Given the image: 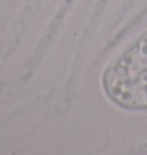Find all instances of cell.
Here are the masks:
<instances>
[{"instance_id": "cell-1", "label": "cell", "mask_w": 147, "mask_h": 155, "mask_svg": "<svg viewBox=\"0 0 147 155\" xmlns=\"http://www.w3.org/2000/svg\"><path fill=\"white\" fill-rule=\"evenodd\" d=\"M142 67H147V35L139 40V43L133 46L131 51H128V54H125L117 62L114 73H109L108 76V82L130 81L138 74Z\"/></svg>"}]
</instances>
